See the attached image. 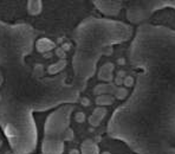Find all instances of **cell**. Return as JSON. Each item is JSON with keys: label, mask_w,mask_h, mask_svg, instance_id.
I'll list each match as a JSON object with an SVG mask.
<instances>
[]
</instances>
